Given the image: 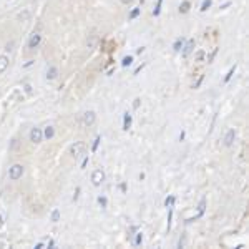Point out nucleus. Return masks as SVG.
Instances as JSON below:
<instances>
[{
  "label": "nucleus",
  "instance_id": "f257e3e1",
  "mask_svg": "<svg viewBox=\"0 0 249 249\" xmlns=\"http://www.w3.org/2000/svg\"><path fill=\"white\" fill-rule=\"evenodd\" d=\"M22 174H23V166L22 164H14V166L10 168V171H8V176H10V179H18L22 178Z\"/></svg>",
  "mask_w": 249,
  "mask_h": 249
},
{
  "label": "nucleus",
  "instance_id": "f03ea898",
  "mask_svg": "<svg viewBox=\"0 0 249 249\" xmlns=\"http://www.w3.org/2000/svg\"><path fill=\"white\" fill-rule=\"evenodd\" d=\"M85 148H86V146H85V143H82V141L75 143V145L70 148V154H71V156H75V158H78L80 154H83Z\"/></svg>",
  "mask_w": 249,
  "mask_h": 249
},
{
  "label": "nucleus",
  "instance_id": "7ed1b4c3",
  "mask_svg": "<svg viewBox=\"0 0 249 249\" xmlns=\"http://www.w3.org/2000/svg\"><path fill=\"white\" fill-rule=\"evenodd\" d=\"M105 181V173L101 170H95L93 171V174H92V183L95 186H100L101 183Z\"/></svg>",
  "mask_w": 249,
  "mask_h": 249
},
{
  "label": "nucleus",
  "instance_id": "20e7f679",
  "mask_svg": "<svg viewBox=\"0 0 249 249\" xmlns=\"http://www.w3.org/2000/svg\"><path fill=\"white\" fill-rule=\"evenodd\" d=\"M40 42H42V35H40V33H33V35L30 37V40H28V48L30 50L38 48Z\"/></svg>",
  "mask_w": 249,
  "mask_h": 249
},
{
  "label": "nucleus",
  "instance_id": "39448f33",
  "mask_svg": "<svg viewBox=\"0 0 249 249\" xmlns=\"http://www.w3.org/2000/svg\"><path fill=\"white\" fill-rule=\"evenodd\" d=\"M43 138V131L40 128H33L32 131H30V140H32L33 143H40Z\"/></svg>",
  "mask_w": 249,
  "mask_h": 249
},
{
  "label": "nucleus",
  "instance_id": "423d86ee",
  "mask_svg": "<svg viewBox=\"0 0 249 249\" xmlns=\"http://www.w3.org/2000/svg\"><path fill=\"white\" fill-rule=\"evenodd\" d=\"M193 50H194V40L191 38V40H188V42H186L184 46H183V57H188Z\"/></svg>",
  "mask_w": 249,
  "mask_h": 249
},
{
  "label": "nucleus",
  "instance_id": "0eeeda50",
  "mask_svg": "<svg viewBox=\"0 0 249 249\" xmlns=\"http://www.w3.org/2000/svg\"><path fill=\"white\" fill-rule=\"evenodd\" d=\"M95 118H96V115H95V111H86L85 113V116H83V123L85 124H93L95 123Z\"/></svg>",
  "mask_w": 249,
  "mask_h": 249
},
{
  "label": "nucleus",
  "instance_id": "6e6552de",
  "mask_svg": "<svg viewBox=\"0 0 249 249\" xmlns=\"http://www.w3.org/2000/svg\"><path fill=\"white\" fill-rule=\"evenodd\" d=\"M234 138H236V131H234V130H229V131L226 133V136H224V145L231 146L232 141H234Z\"/></svg>",
  "mask_w": 249,
  "mask_h": 249
},
{
  "label": "nucleus",
  "instance_id": "1a4fd4ad",
  "mask_svg": "<svg viewBox=\"0 0 249 249\" xmlns=\"http://www.w3.org/2000/svg\"><path fill=\"white\" fill-rule=\"evenodd\" d=\"M7 67H8V57L2 55V57H0V73H4V71L7 70Z\"/></svg>",
  "mask_w": 249,
  "mask_h": 249
},
{
  "label": "nucleus",
  "instance_id": "9d476101",
  "mask_svg": "<svg viewBox=\"0 0 249 249\" xmlns=\"http://www.w3.org/2000/svg\"><path fill=\"white\" fill-rule=\"evenodd\" d=\"M57 75H58L57 67H50L48 71H46V78H48V80H55V78H57Z\"/></svg>",
  "mask_w": 249,
  "mask_h": 249
},
{
  "label": "nucleus",
  "instance_id": "9b49d317",
  "mask_svg": "<svg viewBox=\"0 0 249 249\" xmlns=\"http://www.w3.org/2000/svg\"><path fill=\"white\" fill-rule=\"evenodd\" d=\"M130 126H131V115L124 113V116H123V130H130Z\"/></svg>",
  "mask_w": 249,
  "mask_h": 249
},
{
  "label": "nucleus",
  "instance_id": "f8f14e48",
  "mask_svg": "<svg viewBox=\"0 0 249 249\" xmlns=\"http://www.w3.org/2000/svg\"><path fill=\"white\" fill-rule=\"evenodd\" d=\"M204 208H206V199H201L199 201V206H198V216L196 218H201L204 214Z\"/></svg>",
  "mask_w": 249,
  "mask_h": 249
},
{
  "label": "nucleus",
  "instance_id": "ddd939ff",
  "mask_svg": "<svg viewBox=\"0 0 249 249\" xmlns=\"http://www.w3.org/2000/svg\"><path fill=\"white\" fill-rule=\"evenodd\" d=\"M53 135H55L53 126H46V128H45V131H43V136H45L46 140H50V138H53Z\"/></svg>",
  "mask_w": 249,
  "mask_h": 249
},
{
  "label": "nucleus",
  "instance_id": "4468645a",
  "mask_svg": "<svg viewBox=\"0 0 249 249\" xmlns=\"http://www.w3.org/2000/svg\"><path fill=\"white\" fill-rule=\"evenodd\" d=\"M131 63H133V55H128L121 60V67H130Z\"/></svg>",
  "mask_w": 249,
  "mask_h": 249
},
{
  "label": "nucleus",
  "instance_id": "2eb2a0df",
  "mask_svg": "<svg viewBox=\"0 0 249 249\" xmlns=\"http://www.w3.org/2000/svg\"><path fill=\"white\" fill-rule=\"evenodd\" d=\"M189 7H191V4H189L188 0H184V2L179 5V12H181V14H186V12L189 10Z\"/></svg>",
  "mask_w": 249,
  "mask_h": 249
},
{
  "label": "nucleus",
  "instance_id": "dca6fc26",
  "mask_svg": "<svg viewBox=\"0 0 249 249\" xmlns=\"http://www.w3.org/2000/svg\"><path fill=\"white\" fill-rule=\"evenodd\" d=\"M181 48H183V38H178L176 42H174V45H173V50L174 52H179Z\"/></svg>",
  "mask_w": 249,
  "mask_h": 249
},
{
  "label": "nucleus",
  "instance_id": "f3484780",
  "mask_svg": "<svg viewBox=\"0 0 249 249\" xmlns=\"http://www.w3.org/2000/svg\"><path fill=\"white\" fill-rule=\"evenodd\" d=\"M211 4H213V0H204L203 5H201V12H206L208 8L211 7Z\"/></svg>",
  "mask_w": 249,
  "mask_h": 249
},
{
  "label": "nucleus",
  "instance_id": "a211bd4d",
  "mask_svg": "<svg viewBox=\"0 0 249 249\" xmlns=\"http://www.w3.org/2000/svg\"><path fill=\"white\" fill-rule=\"evenodd\" d=\"M234 71H236V65H234V67H232L231 70L228 71V75L224 76V82H229V80H231V76H232V75H234Z\"/></svg>",
  "mask_w": 249,
  "mask_h": 249
},
{
  "label": "nucleus",
  "instance_id": "6ab92c4d",
  "mask_svg": "<svg viewBox=\"0 0 249 249\" xmlns=\"http://www.w3.org/2000/svg\"><path fill=\"white\" fill-rule=\"evenodd\" d=\"M161 4H163V0H158L156 7H154V10H153V15H160V12H161Z\"/></svg>",
  "mask_w": 249,
  "mask_h": 249
},
{
  "label": "nucleus",
  "instance_id": "aec40b11",
  "mask_svg": "<svg viewBox=\"0 0 249 249\" xmlns=\"http://www.w3.org/2000/svg\"><path fill=\"white\" fill-rule=\"evenodd\" d=\"M58 219H60V213H58V209H55L53 213H52V221H53V223H58Z\"/></svg>",
  "mask_w": 249,
  "mask_h": 249
},
{
  "label": "nucleus",
  "instance_id": "412c9836",
  "mask_svg": "<svg viewBox=\"0 0 249 249\" xmlns=\"http://www.w3.org/2000/svg\"><path fill=\"white\" fill-rule=\"evenodd\" d=\"M98 203H100V206H101V208H106L108 201H106V198H105V196H100V198H98Z\"/></svg>",
  "mask_w": 249,
  "mask_h": 249
},
{
  "label": "nucleus",
  "instance_id": "4be33fe9",
  "mask_svg": "<svg viewBox=\"0 0 249 249\" xmlns=\"http://www.w3.org/2000/svg\"><path fill=\"white\" fill-rule=\"evenodd\" d=\"M141 241H143V234H141V232H138V234H136V238H135V246H140V244H141Z\"/></svg>",
  "mask_w": 249,
  "mask_h": 249
},
{
  "label": "nucleus",
  "instance_id": "5701e85b",
  "mask_svg": "<svg viewBox=\"0 0 249 249\" xmlns=\"http://www.w3.org/2000/svg\"><path fill=\"white\" fill-rule=\"evenodd\" d=\"M174 203V198L173 196H170V198H166V201H164V204H166V208H171Z\"/></svg>",
  "mask_w": 249,
  "mask_h": 249
},
{
  "label": "nucleus",
  "instance_id": "b1692460",
  "mask_svg": "<svg viewBox=\"0 0 249 249\" xmlns=\"http://www.w3.org/2000/svg\"><path fill=\"white\" fill-rule=\"evenodd\" d=\"M140 15V8H133L131 14H130V18H136Z\"/></svg>",
  "mask_w": 249,
  "mask_h": 249
},
{
  "label": "nucleus",
  "instance_id": "393cba45",
  "mask_svg": "<svg viewBox=\"0 0 249 249\" xmlns=\"http://www.w3.org/2000/svg\"><path fill=\"white\" fill-rule=\"evenodd\" d=\"M203 58H204V52H203V50H199L198 53H196V60H198V62H201Z\"/></svg>",
  "mask_w": 249,
  "mask_h": 249
},
{
  "label": "nucleus",
  "instance_id": "a878e982",
  "mask_svg": "<svg viewBox=\"0 0 249 249\" xmlns=\"http://www.w3.org/2000/svg\"><path fill=\"white\" fill-rule=\"evenodd\" d=\"M100 141H101V140H100V136H98V138H96L95 140V141H93V151H96V148H98V145H100Z\"/></svg>",
  "mask_w": 249,
  "mask_h": 249
},
{
  "label": "nucleus",
  "instance_id": "bb28decb",
  "mask_svg": "<svg viewBox=\"0 0 249 249\" xmlns=\"http://www.w3.org/2000/svg\"><path fill=\"white\" fill-rule=\"evenodd\" d=\"M201 82H203V75H201V76H199V80L198 82H196V85H194V88H198L199 85H201Z\"/></svg>",
  "mask_w": 249,
  "mask_h": 249
},
{
  "label": "nucleus",
  "instance_id": "cd10ccee",
  "mask_svg": "<svg viewBox=\"0 0 249 249\" xmlns=\"http://www.w3.org/2000/svg\"><path fill=\"white\" fill-rule=\"evenodd\" d=\"M25 92L30 95V93H32V86H30V85H25Z\"/></svg>",
  "mask_w": 249,
  "mask_h": 249
},
{
  "label": "nucleus",
  "instance_id": "c85d7f7f",
  "mask_svg": "<svg viewBox=\"0 0 249 249\" xmlns=\"http://www.w3.org/2000/svg\"><path fill=\"white\" fill-rule=\"evenodd\" d=\"M140 106V100H135V103H133V108H138Z\"/></svg>",
  "mask_w": 249,
  "mask_h": 249
},
{
  "label": "nucleus",
  "instance_id": "c756f323",
  "mask_svg": "<svg viewBox=\"0 0 249 249\" xmlns=\"http://www.w3.org/2000/svg\"><path fill=\"white\" fill-rule=\"evenodd\" d=\"M86 164H88V158H85V160H83V163H82V168H85Z\"/></svg>",
  "mask_w": 249,
  "mask_h": 249
},
{
  "label": "nucleus",
  "instance_id": "7c9ffc66",
  "mask_svg": "<svg viewBox=\"0 0 249 249\" xmlns=\"http://www.w3.org/2000/svg\"><path fill=\"white\" fill-rule=\"evenodd\" d=\"M121 2H123L124 5H130V4H131V2H133V0H121Z\"/></svg>",
  "mask_w": 249,
  "mask_h": 249
}]
</instances>
